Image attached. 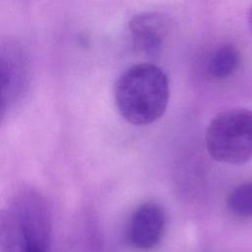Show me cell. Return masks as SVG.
<instances>
[{
	"label": "cell",
	"mask_w": 252,
	"mask_h": 252,
	"mask_svg": "<svg viewBox=\"0 0 252 252\" xmlns=\"http://www.w3.org/2000/svg\"><path fill=\"white\" fill-rule=\"evenodd\" d=\"M51 215L44 196L21 187L0 210V252H49Z\"/></svg>",
	"instance_id": "1"
},
{
	"label": "cell",
	"mask_w": 252,
	"mask_h": 252,
	"mask_svg": "<svg viewBox=\"0 0 252 252\" xmlns=\"http://www.w3.org/2000/svg\"><path fill=\"white\" fill-rule=\"evenodd\" d=\"M114 96L126 121L134 125L151 124L166 109L169 99L167 77L157 65H133L116 81Z\"/></svg>",
	"instance_id": "2"
},
{
	"label": "cell",
	"mask_w": 252,
	"mask_h": 252,
	"mask_svg": "<svg viewBox=\"0 0 252 252\" xmlns=\"http://www.w3.org/2000/svg\"><path fill=\"white\" fill-rule=\"evenodd\" d=\"M210 156L220 162L242 164L252 159V111L231 108L217 114L206 132Z\"/></svg>",
	"instance_id": "3"
},
{
	"label": "cell",
	"mask_w": 252,
	"mask_h": 252,
	"mask_svg": "<svg viewBox=\"0 0 252 252\" xmlns=\"http://www.w3.org/2000/svg\"><path fill=\"white\" fill-rule=\"evenodd\" d=\"M165 213L160 205L147 202L133 213L128 229L129 245L139 251L155 249L162 239L165 229Z\"/></svg>",
	"instance_id": "4"
},
{
	"label": "cell",
	"mask_w": 252,
	"mask_h": 252,
	"mask_svg": "<svg viewBox=\"0 0 252 252\" xmlns=\"http://www.w3.org/2000/svg\"><path fill=\"white\" fill-rule=\"evenodd\" d=\"M128 27L135 49L149 55L159 50L168 33V20L159 13L138 14L129 21Z\"/></svg>",
	"instance_id": "5"
},
{
	"label": "cell",
	"mask_w": 252,
	"mask_h": 252,
	"mask_svg": "<svg viewBox=\"0 0 252 252\" xmlns=\"http://www.w3.org/2000/svg\"><path fill=\"white\" fill-rule=\"evenodd\" d=\"M240 53L232 43L219 44L208 58L205 72L213 81H224L231 78L240 67Z\"/></svg>",
	"instance_id": "6"
},
{
	"label": "cell",
	"mask_w": 252,
	"mask_h": 252,
	"mask_svg": "<svg viewBox=\"0 0 252 252\" xmlns=\"http://www.w3.org/2000/svg\"><path fill=\"white\" fill-rule=\"evenodd\" d=\"M20 84L17 62L7 54H0V124L3 121L9 103L15 96Z\"/></svg>",
	"instance_id": "7"
},
{
	"label": "cell",
	"mask_w": 252,
	"mask_h": 252,
	"mask_svg": "<svg viewBox=\"0 0 252 252\" xmlns=\"http://www.w3.org/2000/svg\"><path fill=\"white\" fill-rule=\"evenodd\" d=\"M226 207L237 218H252V181L234 187L226 198Z\"/></svg>",
	"instance_id": "8"
},
{
	"label": "cell",
	"mask_w": 252,
	"mask_h": 252,
	"mask_svg": "<svg viewBox=\"0 0 252 252\" xmlns=\"http://www.w3.org/2000/svg\"><path fill=\"white\" fill-rule=\"evenodd\" d=\"M248 23H249V28L252 32V8L250 10V13H249V19H248Z\"/></svg>",
	"instance_id": "9"
}]
</instances>
